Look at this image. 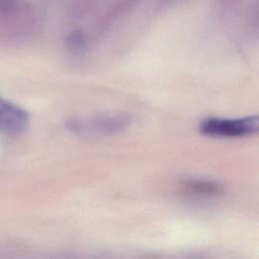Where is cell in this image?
<instances>
[{"mask_svg":"<svg viewBox=\"0 0 259 259\" xmlns=\"http://www.w3.org/2000/svg\"><path fill=\"white\" fill-rule=\"evenodd\" d=\"M258 127V115L239 118L209 116L199 124L202 135L213 138H242L256 134Z\"/></svg>","mask_w":259,"mask_h":259,"instance_id":"1","label":"cell"},{"mask_svg":"<svg viewBox=\"0 0 259 259\" xmlns=\"http://www.w3.org/2000/svg\"><path fill=\"white\" fill-rule=\"evenodd\" d=\"M131 123L128 115L123 113H106L89 119H72L69 127L74 132H90L94 134H115L127 127Z\"/></svg>","mask_w":259,"mask_h":259,"instance_id":"2","label":"cell"},{"mask_svg":"<svg viewBox=\"0 0 259 259\" xmlns=\"http://www.w3.org/2000/svg\"><path fill=\"white\" fill-rule=\"evenodd\" d=\"M29 122V116L22 107L0 97V132L9 135L23 133Z\"/></svg>","mask_w":259,"mask_h":259,"instance_id":"3","label":"cell"},{"mask_svg":"<svg viewBox=\"0 0 259 259\" xmlns=\"http://www.w3.org/2000/svg\"><path fill=\"white\" fill-rule=\"evenodd\" d=\"M185 188L191 193L211 195L220 192L221 187L211 181L206 180H189L185 182Z\"/></svg>","mask_w":259,"mask_h":259,"instance_id":"4","label":"cell"},{"mask_svg":"<svg viewBox=\"0 0 259 259\" xmlns=\"http://www.w3.org/2000/svg\"><path fill=\"white\" fill-rule=\"evenodd\" d=\"M67 47L69 52L74 56H81L85 53L87 42L82 31H72L67 37Z\"/></svg>","mask_w":259,"mask_h":259,"instance_id":"5","label":"cell"}]
</instances>
